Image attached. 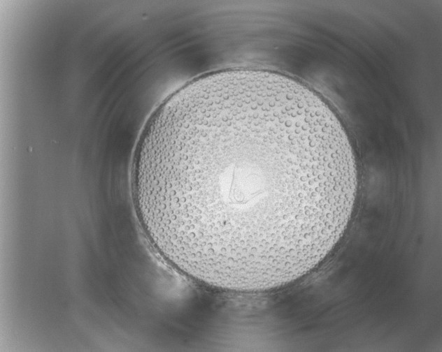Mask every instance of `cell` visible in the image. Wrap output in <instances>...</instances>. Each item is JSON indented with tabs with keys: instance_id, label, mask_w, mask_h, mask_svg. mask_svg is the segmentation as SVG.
Instances as JSON below:
<instances>
[{
	"instance_id": "obj_1",
	"label": "cell",
	"mask_w": 442,
	"mask_h": 352,
	"mask_svg": "<svg viewBox=\"0 0 442 352\" xmlns=\"http://www.w3.org/2000/svg\"><path fill=\"white\" fill-rule=\"evenodd\" d=\"M132 183L142 226L174 267L208 286L274 288L334 248L357 188L354 154L316 94L231 70L171 96L147 126Z\"/></svg>"
}]
</instances>
